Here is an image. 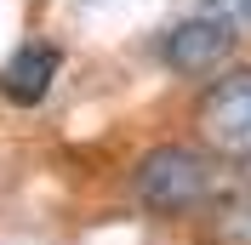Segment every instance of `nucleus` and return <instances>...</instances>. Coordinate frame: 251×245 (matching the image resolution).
Returning <instances> with one entry per match:
<instances>
[{"mask_svg":"<svg viewBox=\"0 0 251 245\" xmlns=\"http://www.w3.org/2000/svg\"><path fill=\"white\" fill-rule=\"evenodd\" d=\"M131 194L160 217H183L211 205L217 194V166L205 160L200 148H183V143H160L131 166Z\"/></svg>","mask_w":251,"mask_h":245,"instance_id":"1","label":"nucleus"},{"mask_svg":"<svg viewBox=\"0 0 251 245\" xmlns=\"http://www.w3.org/2000/svg\"><path fill=\"white\" fill-rule=\"evenodd\" d=\"M234 23L217 12H205V17H183V23H172V29L160 34V57L172 63L177 74H211L228 51H234Z\"/></svg>","mask_w":251,"mask_h":245,"instance_id":"3","label":"nucleus"},{"mask_svg":"<svg viewBox=\"0 0 251 245\" xmlns=\"http://www.w3.org/2000/svg\"><path fill=\"white\" fill-rule=\"evenodd\" d=\"M223 12H234V17H246V23H251V0H223Z\"/></svg>","mask_w":251,"mask_h":245,"instance_id":"6","label":"nucleus"},{"mask_svg":"<svg viewBox=\"0 0 251 245\" xmlns=\"http://www.w3.org/2000/svg\"><path fill=\"white\" fill-rule=\"evenodd\" d=\"M200 131H205V143L217 154L251 166V69L217 80L200 97Z\"/></svg>","mask_w":251,"mask_h":245,"instance_id":"2","label":"nucleus"},{"mask_svg":"<svg viewBox=\"0 0 251 245\" xmlns=\"http://www.w3.org/2000/svg\"><path fill=\"white\" fill-rule=\"evenodd\" d=\"M63 69V51L46 46V40H29V46H17L12 57L0 63V97L17 108H34L40 97L51 92V80Z\"/></svg>","mask_w":251,"mask_h":245,"instance_id":"4","label":"nucleus"},{"mask_svg":"<svg viewBox=\"0 0 251 245\" xmlns=\"http://www.w3.org/2000/svg\"><path fill=\"white\" fill-rule=\"evenodd\" d=\"M211 240L217 245H251V183H234L228 194H211Z\"/></svg>","mask_w":251,"mask_h":245,"instance_id":"5","label":"nucleus"}]
</instances>
